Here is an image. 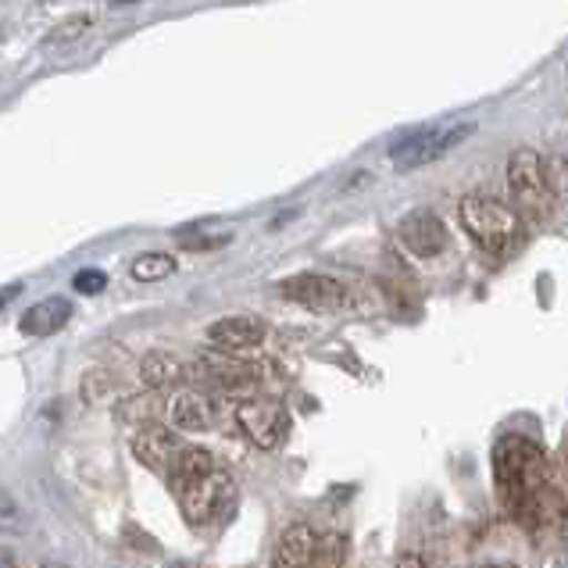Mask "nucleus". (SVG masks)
I'll list each match as a JSON object with an SVG mask.
<instances>
[{"mask_svg": "<svg viewBox=\"0 0 568 568\" xmlns=\"http://www.w3.org/2000/svg\"><path fill=\"white\" fill-rule=\"evenodd\" d=\"M494 483L505 511L532 529L561 518V494L550 479V465L540 444L526 436H505L494 447Z\"/></svg>", "mask_w": 568, "mask_h": 568, "instance_id": "f257e3e1", "label": "nucleus"}, {"mask_svg": "<svg viewBox=\"0 0 568 568\" xmlns=\"http://www.w3.org/2000/svg\"><path fill=\"white\" fill-rule=\"evenodd\" d=\"M175 500H180V511L190 526H207L219 523L222 515H230L236 505V483L225 468H211V473L190 479L180 490H172Z\"/></svg>", "mask_w": 568, "mask_h": 568, "instance_id": "f03ea898", "label": "nucleus"}, {"mask_svg": "<svg viewBox=\"0 0 568 568\" xmlns=\"http://www.w3.org/2000/svg\"><path fill=\"white\" fill-rule=\"evenodd\" d=\"M458 215H462L465 233L473 236L483 251L505 254L518 243V215L508 204H500L494 197H465Z\"/></svg>", "mask_w": 568, "mask_h": 568, "instance_id": "7ed1b4c3", "label": "nucleus"}, {"mask_svg": "<svg viewBox=\"0 0 568 568\" xmlns=\"http://www.w3.org/2000/svg\"><path fill=\"white\" fill-rule=\"evenodd\" d=\"M508 190L515 207L523 211L526 219H550L555 211V186L547 180L544 158L537 151H515L508 158Z\"/></svg>", "mask_w": 568, "mask_h": 568, "instance_id": "20e7f679", "label": "nucleus"}, {"mask_svg": "<svg viewBox=\"0 0 568 568\" xmlns=\"http://www.w3.org/2000/svg\"><path fill=\"white\" fill-rule=\"evenodd\" d=\"M476 133L473 122L465 125H450V129H418V133L404 136L400 143H394V169L397 172H412V169H422V165H433V161H440L444 154H450L458 143H465L468 136Z\"/></svg>", "mask_w": 568, "mask_h": 568, "instance_id": "39448f33", "label": "nucleus"}, {"mask_svg": "<svg viewBox=\"0 0 568 568\" xmlns=\"http://www.w3.org/2000/svg\"><path fill=\"white\" fill-rule=\"evenodd\" d=\"M236 422H240L243 436H247V440L254 447H262V450L283 447L286 436H290V412L283 408L280 400H268V397L243 400L236 408Z\"/></svg>", "mask_w": 568, "mask_h": 568, "instance_id": "423d86ee", "label": "nucleus"}, {"mask_svg": "<svg viewBox=\"0 0 568 568\" xmlns=\"http://www.w3.org/2000/svg\"><path fill=\"white\" fill-rule=\"evenodd\" d=\"M280 294L301 307H312V312H336V307L347 304V286L333 280V275H318V272L290 275V280L280 283Z\"/></svg>", "mask_w": 568, "mask_h": 568, "instance_id": "0eeeda50", "label": "nucleus"}, {"mask_svg": "<svg viewBox=\"0 0 568 568\" xmlns=\"http://www.w3.org/2000/svg\"><path fill=\"white\" fill-rule=\"evenodd\" d=\"M193 376L215 389H247L257 383V365L233 358V351H207L193 365Z\"/></svg>", "mask_w": 568, "mask_h": 568, "instance_id": "6e6552de", "label": "nucleus"}, {"mask_svg": "<svg viewBox=\"0 0 568 568\" xmlns=\"http://www.w3.org/2000/svg\"><path fill=\"white\" fill-rule=\"evenodd\" d=\"M397 236L400 243L408 247L415 257H436L447 251V225L444 219L436 215V211H412V215H404L400 225H397Z\"/></svg>", "mask_w": 568, "mask_h": 568, "instance_id": "1a4fd4ad", "label": "nucleus"}, {"mask_svg": "<svg viewBox=\"0 0 568 568\" xmlns=\"http://www.w3.org/2000/svg\"><path fill=\"white\" fill-rule=\"evenodd\" d=\"M183 447L186 444L180 436L161 426V422H154V426H140V433L133 436V454L140 458V465H148L151 473H161V476H169V468L175 458H180Z\"/></svg>", "mask_w": 568, "mask_h": 568, "instance_id": "9d476101", "label": "nucleus"}, {"mask_svg": "<svg viewBox=\"0 0 568 568\" xmlns=\"http://www.w3.org/2000/svg\"><path fill=\"white\" fill-rule=\"evenodd\" d=\"M169 418L183 433H207L219 422V400L204 394V389H180L169 400Z\"/></svg>", "mask_w": 568, "mask_h": 568, "instance_id": "9b49d317", "label": "nucleus"}, {"mask_svg": "<svg viewBox=\"0 0 568 568\" xmlns=\"http://www.w3.org/2000/svg\"><path fill=\"white\" fill-rule=\"evenodd\" d=\"M207 339L211 347L219 351H251L265 339V322L254 318V315H230V318H219L207 326Z\"/></svg>", "mask_w": 568, "mask_h": 568, "instance_id": "f8f14e48", "label": "nucleus"}, {"mask_svg": "<svg viewBox=\"0 0 568 568\" xmlns=\"http://www.w3.org/2000/svg\"><path fill=\"white\" fill-rule=\"evenodd\" d=\"M315 544H318V532L307 523L286 526L280 544H275L272 568H307V561L315 555Z\"/></svg>", "mask_w": 568, "mask_h": 568, "instance_id": "ddd939ff", "label": "nucleus"}, {"mask_svg": "<svg viewBox=\"0 0 568 568\" xmlns=\"http://www.w3.org/2000/svg\"><path fill=\"white\" fill-rule=\"evenodd\" d=\"M69 318H72V304L69 301H64V297H47V301L29 307L19 326L29 336H54L58 329L69 326Z\"/></svg>", "mask_w": 568, "mask_h": 568, "instance_id": "4468645a", "label": "nucleus"}, {"mask_svg": "<svg viewBox=\"0 0 568 568\" xmlns=\"http://www.w3.org/2000/svg\"><path fill=\"white\" fill-rule=\"evenodd\" d=\"M190 376V368L183 358H175L172 351H151L140 358V379L151 389H169L175 383H183Z\"/></svg>", "mask_w": 568, "mask_h": 568, "instance_id": "2eb2a0df", "label": "nucleus"}, {"mask_svg": "<svg viewBox=\"0 0 568 568\" xmlns=\"http://www.w3.org/2000/svg\"><path fill=\"white\" fill-rule=\"evenodd\" d=\"M219 462L211 458V450H204V447H183L180 450V458L172 462V468H169V486L172 490H180V486H186L190 479H197V476H204V473H211Z\"/></svg>", "mask_w": 568, "mask_h": 568, "instance_id": "dca6fc26", "label": "nucleus"}, {"mask_svg": "<svg viewBox=\"0 0 568 568\" xmlns=\"http://www.w3.org/2000/svg\"><path fill=\"white\" fill-rule=\"evenodd\" d=\"M161 412H165V404H161L158 394H140V397H125L119 404V422H125V426H154V422L161 418Z\"/></svg>", "mask_w": 568, "mask_h": 568, "instance_id": "f3484780", "label": "nucleus"}, {"mask_svg": "<svg viewBox=\"0 0 568 568\" xmlns=\"http://www.w3.org/2000/svg\"><path fill=\"white\" fill-rule=\"evenodd\" d=\"M129 275H133L136 283H161V280H169V275H175V257L161 251L140 254L136 262L129 265Z\"/></svg>", "mask_w": 568, "mask_h": 568, "instance_id": "a211bd4d", "label": "nucleus"}, {"mask_svg": "<svg viewBox=\"0 0 568 568\" xmlns=\"http://www.w3.org/2000/svg\"><path fill=\"white\" fill-rule=\"evenodd\" d=\"M344 561H347V537L326 532V537H318L315 555H312V561H307V568H344Z\"/></svg>", "mask_w": 568, "mask_h": 568, "instance_id": "6ab92c4d", "label": "nucleus"}, {"mask_svg": "<svg viewBox=\"0 0 568 568\" xmlns=\"http://www.w3.org/2000/svg\"><path fill=\"white\" fill-rule=\"evenodd\" d=\"M119 389H122L119 379L111 376V372H104V368H93L83 376V400L87 404H104L111 397H119Z\"/></svg>", "mask_w": 568, "mask_h": 568, "instance_id": "aec40b11", "label": "nucleus"}, {"mask_svg": "<svg viewBox=\"0 0 568 568\" xmlns=\"http://www.w3.org/2000/svg\"><path fill=\"white\" fill-rule=\"evenodd\" d=\"M90 29V14H75V19H69V22H61L54 32H47V40H43V47H64V43H72V40H79L83 32Z\"/></svg>", "mask_w": 568, "mask_h": 568, "instance_id": "412c9836", "label": "nucleus"}, {"mask_svg": "<svg viewBox=\"0 0 568 568\" xmlns=\"http://www.w3.org/2000/svg\"><path fill=\"white\" fill-rule=\"evenodd\" d=\"M72 286H75V294L93 297V294H101V290L108 286V275L101 268H83V272H75Z\"/></svg>", "mask_w": 568, "mask_h": 568, "instance_id": "4be33fe9", "label": "nucleus"}, {"mask_svg": "<svg viewBox=\"0 0 568 568\" xmlns=\"http://www.w3.org/2000/svg\"><path fill=\"white\" fill-rule=\"evenodd\" d=\"M22 526V511H19V505L0 490V532H14Z\"/></svg>", "mask_w": 568, "mask_h": 568, "instance_id": "5701e85b", "label": "nucleus"}, {"mask_svg": "<svg viewBox=\"0 0 568 568\" xmlns=\"http://www.w3.org/2000/svg\"><path fill=\"white\" fill-rule=\"evenodd\" d=\"M19 294H22V283H11V286H4V290H0V307H4L8 301H14Z\"/></svg>", "mask_w": 568, "mask_h": 568, "instance_id": "b1692460", "label": "nucleus"}, {"mask_svg": "<svg viewBox=\"0 0 568 568\" xmlns=\"http://www.w3.org/2000/svg\"><path fill=\"white\" fill-rule=\"evenodd\" d=\"M397 568H426V561H422L418 555H400L397 558Z\"/></svg>", "mask_w": 568, "mask_h": 568, "instance_id": "393cba45", "label": "nucleus"}, {"mask_svg": "<svg viewBox=\"0 0 568 568\" xmlns=\"http://www.w3.org/2000/svg\"><path fill=\"white\" fill-rule=\"evenodd\" d=\"M0 568H19V561H14V555L8 547H0Z\"/></svg>", "mask_w": 568, "mask_h": 568, "instance_id": "a878e982", "label": "nucleus"}, {"mask_svg": "<svg viewBox=\"0 0 568 568\" xmlns=\"http://www.w3.org/2000/svg\"><path fill=\"white\" fill-rule=\"evenodd\" d=\"M483 568H518V565H511V561H494V565H483Z\"/></svg>", "mask_w": 568, "mask_h": 568, "instance_id": "bb28decb", "label": "nucleus"}, {"mask_svg": "<svg viewBox=\"0 0 568 568\" xmlns=\"http://www.w3.org/2000/svg\"><path fill=\"white\" fill-rule=\"evenodd\" d=\"M169 568H193V565H186V561H172Z\"/></svg>", "mask_w": 568, "mask_h": 568, "instance_id": "cd10ccee", "label": "nucleus"}, {"mask_svg": "<svg viewBox=\"0 0 568 568\" xmlns=\"http://www.w3.org/2000/svg\"><path fill=\"white\" fill-rule=\"evenodd\" d=\"M43 568H61V565H43Z\"/></svg>", "mask_w": 568, "mask_h": 568, "instance_id": "c85d7f7f", "label": "nucleus"}, {"mask_svg": "<svg viewBox=\"0 0 568 568\" xmlns=\"http://www.w3.org/2000/svg\"><path fill=\"white\" fill-rule=\"evenodd\" d=\"M119 4H122V0H119Z\"/></svg>", "mask_w": 568, "mask_h": 568, "instance_id": "c756f323", "label": "nucleus"}]
</instances>
